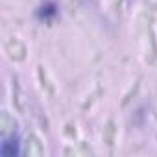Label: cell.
Returning <instances> with one entry per match:
<instances>
[{
  "instance_id": "1",
  "label": "cell",
  "mask_w": 157,
  "mask_h": 157,
  "mask_svg": "<svg viewBox=\"0 0 157 157\" xmlns=\"http://www.w3.org/2000/svg\"><path fill=\"white\" fill-rule=\"evenodd\" d=\"M19 137H11V139H6L4 142H2V153L4 155H17L19 151H21V148H19Z\"/></svg>"
}]
</instances>
